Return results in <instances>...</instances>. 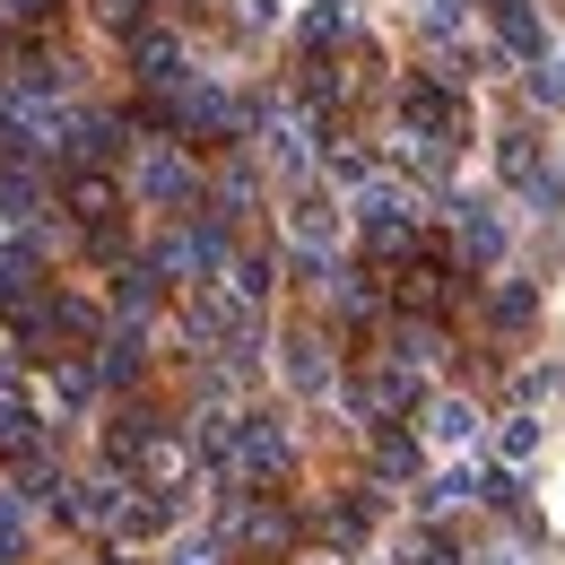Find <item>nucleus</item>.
<instances>
[{
	"instance_id": "f257e3e1",
	"label": "nucleus",
	"mask_w": 565,
	"mask_h": 565,
	"mask_svg": "<svg viewBox=\"0 0 565 565\" xmlns=\"http://www.w3.org/2000/svg\"><path fill=\"white\" fill-rule=\"evenodd\" d=\"M287 461H296V444H287L279 418H235V444H226V479L235 488H279Z\"/></svg>"
},
{
	"instance_id": "f03ea898",
	"label": "nucleus",
	"mask_w": 565,
	"mask_h": 565,
	"mask_svg": "<svg viewBox=\"0 0 565 565\" xmlns=\"http://www.w3.org/2000/svg\"><path fill=\"white\" fill-rule=\"evenodd\" d=\"M401 131L409 140H435V148H461V87L452 78H401Z\"/></svg>"
},
{
	"instance_id": "7ed1b4c3",
	"label": "nucleus",
	"mask_w": 565,
	"mask_h": 565,
	"mask_svg": "<svg viewBox=\"0 0 565 565\" xmlns=\"http://www.w3.org/2000/svg\"><path fill=\"white\" fill-rule=\"evenodd\" d=\"M140 201H148V210H174V217L201 210V174H192V157H183L174 140H148L140 148Z\"/></svg>"
},
{
	"instance_id": "20e7f679",
	"label": "nucleus",
	"mask_w": 565,
	"mask_h": 565,
	"mask_svg": "<svg viewBox=\"0 0 565 565\" xmlns=\"http://www.w3.org/2000/svg\"><path fill=\"white\" fill-rule=\"evenodd\" d=\"M122 504H131L122 470H96V479H71V488H62V513H71L78 531H114V522H122Z\"/></svg>"
},
{
	"instance_id": "39448f33",
	"label": "nucleus",
	"mask_w": 565,
	"mask_h": 565,
	"mask_svg": "<svg viewBox=\"0 0 565 565\" xmlns=\"http://www.w3.org/2000/svg\"><path fill=\"white\" fill-rule=\"evenodd\" d=\"M452 235H461V262L470 270L504 262V217H495V201H452Z\"/></svg>"
},
{
	"instance_id": "423d86ee",
	"label": "nucleus",
	"mask_w": 565,
	"mask_h": 565,
	"mask_svg": "<svg viewBox=\"0 0 565 565\" xmlns=\"http://www.w3.org/2000/svg\"><path fill=\"white\" fill-rule=\"evenodd\" d=\"M131 62H140V78L157 87V96H174V87L192 78V62H183V44H174L166 26H131Z\"/></svg>"
},
{
	"instance_id": "0eeeda50",
	"label": "nucleus",
	"mask_w": 565,
	"mask_h": 565,
	"mask_svg": "<svg viewBox=\"0 0 565 565\" xmlns=\"http://www.w3.org/2000/svg\"><path fill=\"white\" fill-rule=\"evenodd\" d=\"M87 365H96V383H105V392H131V383H140V365H148V340H140V322H122V331H114L105 349L87 356Z\"/></svg>"
},
{
	"instance_id": "6e6552de",
	"label": "nucleus",
	"mask_w": 565,
	"mask_h": 565,
	"mask_svg": "<svg viewBox=\"0 0 565 565\" xmlns=\"http://www.w3.org/2000/svg\"><path fill=\"white\" fill-rule=\"evenodd\" d=\"M287 392H305V401L340 392V374H331V349H322L313 331H296V340H287Z\"/></svg>"
},
{
	"instance_id": "1a4fd4ad",
	"label": "nucleus",
	"mask_w": 565,
	"mask_h": 565,
	"mask_svg": "<svg viewBox=\"0 0 565 565\" xmlns=\"http://www.w3.org/2000/svg\"><path fill=\"white\" fill-rule=\"evenodd\" d=\"M287 235H296V244H305V253L322 262V253L340 244V210H331L322 192H296V201H287Z\"/></svg>"
},
{
	"instance_id": "9d476101",
	"label": "nucleus",
	"mask_w": 565,
	"mask_h": 565,
	"mask_svg": "<svg viewBox=\"0 0 565 565\" xmlns=\"http://www.w3.org/2000/svg\"><path fill=\"white\" fill-rule=\"evenodd\" d=\"M244 548H287L296 540V522H287V504H270V495L253 488V504H235V522H226Z\"/></svg>"
},
{
	"instance_id": "9b49d317",
	"label": "nucleus",
	"mask_w": 565,
	"mask_h": 565,
	"mask_svg": "<svg viewBox=\"0 0 565 565\" xmlns=\"http://www.w3.org/2000/svg\"><path fill=\"white\" fill-rule=\"evenodd\" d=\"M488 9H495L504 53H522V62H540V53H548V26H540V9H531V0H488Z\"/></svg>"
},
{
	"instance_id": "f8f14e48",
	"label": "nucleus",
	"mask_w": 565,
	"mask_h": 565,
	"mask_svg": "<svg viewBox=\"0 0 565 565\" xmlns=\"http://www.w3.org/2000/svg\"><path fill=\"white\" fill-rule=\"evenodd\" d=\"M148 444H157V418H148V409H122V418L105 426V470H140Z\"/></svg>"
},
{
	"instance_id": "ddd939ff",
	"label": "nucleus",
	"mask_w": 565,
	"mask_h": 565,
	"mask_svg": "<svg viewBox=\"0 0 565 565\" xmlns=\"http://www.w3.org/2000/svg\"><path fill=\"white\" fill-rule=\"evenodd\" d=\"M262 148H270V166H279L287 183H305V166H313V140H305V122H296V114H270V122H262Z\"/></svg>"
},
{
	"instance_id": "4468645a",
	"label": "nucleus",
	"mask_w": 565,
	"mask_h": 565,
	"mask_svg": "<svg viewBox=\"0 0 565 565\" xmlns=\"http://www.w3.org/2000/svg\"><path fill=\"white\" fill-rule=\"evenodd\" d=\"M62 201H71L78 226H105V217H114V183H105L96 166H71V174H62Z\"/></svg>"
},
{
	"instance_id": "2eb2a0df",
	"label": "nucleus",
	"mask_w": 565,
	"mask_h": 565,
	"mask_svg": "<svg viewBox=\"0 0 565 565\" xmlns=\"http://www.w3.org/2000/svg\"><path fill=\"white\" fill-rule=\"evenodd\" d=\"M479 435V409L461 401V392H444L435 409H426V444H470Z\"/></svg>"
},
{
	"instance_id": "dca6fc26",
	"label": "nucleus",
	"mask_w": 565,
	"mask_h": 565,
	"mask_svg": "<svg viewBox=\"0 0 565 565\" xmlns=\"http://www.w3.org/2000/svg\"><path fill=\"white\" fill-rule=\"evenodd\" d=\"M26 513H35L26 495H18V488H0V565H18V557H26V540H35V522H26Z\"/></svg>"
},
{
	"instance_id": "f3484780",
	"label": "nucleus",
	"mask_w": 565,
	"mask_h": 565,
	"mask_svg": "<svg viewBox=\"0 0 565 565\" xmlns=\"http://www.w3.org/2000/svg\"><path fill=\"white\" fill-rule=\"evenodd\" d=\"M495 166H504V183H522V192H531V183L548 174V166H540V140H531V131H504V140H495Z\"/></svg>"
},
{
	"instance_id": "a211bd4d",
	"label": "nucleus",
	"mask_w": 565,
	"mask_h": 565,
	"mask_svg": "<svg viewBox=\"0 0 565 565\" xmlns=\"http://www.w3.org/2000/svg\"><path fill=\"white\" fill-rule=\"evenodd\" d=\"M374 470L401 488V479H418V435H401V426H383L374 435Z\"/></svg>"
},
{
	"instance_id": "6ab92c4d",
	"label": "nucleus",
	"mask_w": 565,
	"mask_h": 565,
	"mask_svg": "<svg viewBox=\"0 0 565 565\" xmlns=\"http://www.w3.org/2000/svg\"><path fill=\"white\" fill-rule=\"evenodd\" d=\"M157 296H166V279H157L148 262H131V270H122V313H131V322H148V313H157Z\"/></svg>"
},
{
	"instance_id": "aec40b11",
	"label": "nucleus",
	"mask_w": 565,
	"mask_h": 565,
	"mask_svg": "<svg viewBox=\"0 0 565 565\" xmlns=\"http://www.w3.org/2000/svg\"><path fill=\"white\" fill-rule=\"evenodd\" d=\"M392 356H401V365H418V374H426V365L444 356V331H435V322H401V349H392Z\"/></svg>"
},
{
	"instance_id": "412c9836",
	"label": "nucleus",
	"mask_w": 565,
	"mask_h": 565,
	"mask_svg": "<svg viewBox=\"0 0 565 565\" xmlns=\"http://www.w3.org/2000/svg\"><path fill=\"white\" fill-rule=\"evenodd\" d=\"M495 444H504V461H531V452H540V418H531V409H513V418L495 426Z\"/></svg>"
},
{
	"instance_id": "4be33fe9",
	"label": "nucleus",
	"mask_w": 565,
	"mask_h": 565,
	"mask_svg": "<svg viewBox=\"0 0 565 565\" xmlns=\"http://www.w3.org/2000/svg\"><path fill=\"white\" fill-rule=\"evenodd\" d=\"M470 495H479V470H444V479L426 488V504H435V513H452V504H470Z\"/></svg>"
},
{
	"instance_id": "5701e85b",
	"label": "nucleus",
	"mask_w": 565,
	"mask_h": 565,
	"mask_svg": "<svg viewBox=\"0 0 565 565\" xmlns=\"http://www.w3.org/2000/svg\"><path fill=\"white\" fill-rule=\"evenodd\" d=\"M531 96H540V105H565V53H540V62H531Z\"/></svg>"
},
{
	"instance_id": "b1692460",
	"label": "nucleus",
	"mask_w": 565,
	"mask_h": 565,
	"mask_svg": "<svg viewBox=\"0 0 565 565\" xmlns=\"http://www.w3.org/2000/svg\"><path fill=\"white\" fill-rule=\"evenodd\" d=\"M26 418H35V401H26V383L0 365V435H9V426H26Z\"/></svg>"
},
{
	"instance_id": "393cba45",
	"label": "nucleus",
	"mask_w": 565,
	"mask_h": 565,
	"mask_svg": "<svg viewBox=\"0 0 565 565\" xmlns=\"http://www.w3.org/2000/svg\"><path fill=\"white\" fill-rule=\"evenodd\" d=\"M531 313H540V296H531V287H504V296H495V322H504V331H522Z\"/></svg>"
},
{
	"instance_id": "a878e982",
	"label": "nucleus",
	"mask_w": 565,
	"mask_h": 565,
	"mask_svg": "<svg viewBox=\"0 0 565 565\" xmlns=\"http://www.w3.org/2000/svg\"><path fill=\"white\" fill-rule=\"evenodd\" d=\"M426 26H435V35H461V26H470V0H426Z\"/></svg>"
},
{
	"instance_id": "bb28decb",
	"label": "nucleus",
	"mask_w": 565,
	"mask_h": 565,
	"mask_svg": "<svg viewBox=\"0 0 565 565\" xmlns=\"http://www.w3.org/2000/svg\"><path fill=\"white\" fill-rule=\"evenodd\" d=\"M62 401H71V409L96 401V365H62Z\"/></svg>"
},
{
	"instance_id": "cd10ccee",
	"label": "nucleus",
	"mask_w": 565,
	"mask_h": 565,
	"mask_svg": "<svg viewBox=\"0 0 565 565\" xmlns=\"http://www.w3.org/2000/svg\"><path fill=\"white\" fill-rule=\"evenodd\" d=\"M479 495H488V504H513V470H479Z\"/></svg>"
},
{
	"instance_id": "c85d7f7f",
	"label": "nucleus",
	"mask_w": 565,
	"mask_h": 565,
	"mask_svg": "<svg viewBox=\"0 0 565 565\" xmlns=\"http://www.w3.org/2000/svg\"><path fill=\"white\" fill-rule=\"evenodd\" d=\"M174 557H183V565H217V540H183Z\"/></svg>"
},
{
	"instance_id": "c756f323",
	"label": "nucleus",
	"mask_w": 565,
	"mask_h": 565,
	"mask_svg": "<svg viewBox=\"0 0 565 565\" xmlns=\"http://www.w3.org/2000/svg\"><path fill=\"white\" fill-rule=\"evenodd\" d=\"M418 565H461V548H444V540H418Z\"/></svg>"
},
{
	"instance_id": "7c9ffc66",
	"label": "nucleus",
	"mask_w": 565,
	"mask_h": 565,
	"mask_svg": "<svg viewBox=\"0 0 565 565\" xmlns=\"http://www.w3.org/2000/svg\"><path fill=\"white\" fill-rule=\"evenodd\" d=\"M0 9H9V18H44L53 0H0Z\"/></svg>"
},
{
	"instance_id": "2f4dec72",
	"label": "nucleus",
	"mask_w": 565,
	"mask_h": 565,
	"mask_svg": "<svg viewBox=\"0 0 565 565\" xmlns=\"http://www.w3.org/2000/svg\"><path fill=\"white\" fill-rule=\"evenodd\" d=\"M488 565H522V557H513V548H495V557H488Z\"/></svg>"
},
{
	"instance_id": "473e14b6",
	"label": "nucleus",
	"mask_w": 565,
	"mask_h": 565,
	"mask_svg": "<svg viewBox=\"0 0 565 565\" xmlns=\"http://www.w3.org/2000/svg\"><path fill=\"white\" fill-rule=\"evenodd\" d=\"M114 565H131V557H114Z\"/></svg>"
},
{
	"instance_id": "72a5a7b5",
	"label": "nucleus",
	"mask_w": 565,
	"mask_h": 565,
	"mask_svg": "<svg viewBox=\"0 0 565 565\" xmlns=\"http://www.w3.org/2000/svg\"><path fill=\"white\" fill-rule=\"evenodd\" d=\"M313 565H331V557H313Z\"/></svg>"
}]
</instances>
